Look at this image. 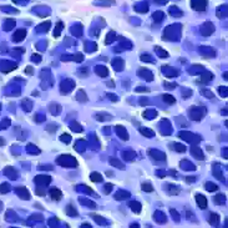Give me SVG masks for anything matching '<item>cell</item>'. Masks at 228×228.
<instances>
[{
    "mask_svg": "<svg viewBox=\"0 0 228 228\" xmlns=\"http://www.w3.org/2000/svg\"><path fill=\"white\" fill-rule=\"evenodd\" d=\"M136 91H145V92H148L150 90H148L147 87H138V89H136Z\"/></svg>",
    "mask_w": 228,
    "mask_h": 228,
    "instance_id": "ffe728a7",
    "label": "cell"
},
{
    "mask_svg": "<svg viewBox=\"0 0 228 228\" xmlns=\"http://www.w3.org/2000/svg\"><path fill=\"white\" fill-rule=\"evenodd\" d=\"M206 187H207L208 191H216L217 188H218V187H217L216 184H213L212 182H207V183H206Z\"/></svg>",
    "mask_w": 228,
    "mask_h": 228,
    "instance_id": "2e32d148",
    "label": "cell"
},
{
    "mask_svg": "<svg viewBox=\"0 0 228 228\" xmlns=\"http://www.w3.org/2000/svg\"><path fill=\"white\" fill-rule=\"evenodd\" d=\"M142 190L145 192H152V191H153V187L151 186V183L146 182V183H142Z\"/></svg>",
    "mask_w": 228,
    "mask_h": 228,
    "instance_id": "5bb4252c",
    "label": "cell"
},
{
    "mask_svg": "<svg viewBox=\"0 0 228 228\" xmlns=\"http://www.w3.org/2000/svg\"><path fill=\"white\" fill-rule=\"evenodd\" d=\"M196 181V177H186V182L191 183V182H194Z\"/></svg>",
    "mask_w": 228,
    "mask_h": 228,
    "instance_id": "d6986e66",
    "label": "cell"
},
{
    "mask_svg": "<svg viewBox=\"0 0 228 228\" xmlns=\"http://www.w3.org/2000/svg\"><path fill=\"white\" fill-rule=\"evenodd\" d=\"M110 163H111L114 167H117V168H120V170H125V166H124L118 160H116V158H110Z\"/></svg>",
    "mask_w": 228,
    "mask_h": 228,
    "instance_id": "8992f818",
    "label": "cell"
},
{
    "mask_svg": "<svg viewBox=\"0 0 228 228\" xmlns=\"http://www.w3.org/2000/svg\"><path fill=\"white\" fill-rule=\"evenodd\" d=\"M209 223H211V226H217L218 224V216H217L216 213H211Z\"/></svg>",
    "mask_w": 228,
    "mask_h": 228,
    "instance_id": "7c38bea8",
    "label": "cell"
},
{
    "mask_svg": "<svg viewBox=\"0 0 228 228\" xmlns=\"http://www.w3.org/2000/svg\"><path fill=\"white\" fill-rule=\"evenodd\" d=\"M92 218L97 222V223H99L100 226H106V219L105 218H102V217H100V216H97V214H92Z\"/></svg>",
    "mask_w": 228,
    "mask_h": 228,
    "instance_id": "9c48e42d",
    "label": "cell"
},
{
    "mask_svg": "<svg viewBox=\"0 0 228 228\" xmlns=\"http://www.w3.org/2000/svg\"><path fill=\"white\" fill-rule=\"evenodd\" d=\"M19 196H20L21 198H24V200H29V198H30V194H29L28 190H21V193L19 194Z\"/></svg>",
    "mask_w": 228,
    "mask_h": 228,
    "instance_id": "9a60e30c",
    "label": "cell"
},
{
    "mask_svg": "<svg viewBox=\"0 0 228 228\" xmlns=\"http://www.w3.org/2000/svg\"><path fill=\"white\" fill-rule=\"evenodd\" d=\"M65 140H66V141H70V137H69V136H66V137H65V136H61V141H65Z\"/></svg>",
    "mask_w": 228,
    "mask_h": 228,
    "instance_id": "603a6c76",
    "label": "cell"
},
{
    "mask_svg": "<svg viewBox=\"0 0 228 228\" xmlns=\"http://www.w3.org/2000/svg\"><path fill=\"white\" fill-rule=\"evenodd\" d=\"M106 176H107V177H112V176H114V173L110 172V171H107V172H106Z\"/></svg>",
    "mask_w": 228,
    "mask_h": 228,
    "instance_id": "cb8c5ba5",
    "label": "cell"
},
{
    "mask_svg": "<svg viewBox=\"0 0 228 228\" xmlns=\"http://www.w3.org/2000/svg\"><path fill=\"white\" fill-rule=\"evenodd\" d=\"M196 201H197V204L201 209L207 208V200H206L204 196H202V194H196Z\"/></svg>",
    "mask_w": 228,
    "mask_h": 228,
    "instance_id": "6da1fadb",
    "label": "cell"
},
{
    "mask_svg": "<svg viewBox=\"0 0 228 228\" xmlns=\"http://www.w3.org/2000/svg\"><path fill=\"white\" fill-rule=\"evenodd\" d=\"M90 178H91V181H97V182L102 181V177L100 176V173H97V172H92L91 176H90Z\"/></svg>",
    "mask_w": 228,
    "mask_h": 228,
    "instance_id": "4fadbf2b",
    "label": "cell"
},
{
    "mask_svg": "<svg viewBox=\"0 0 228 228\" xmlns=\"http://www.w3.org/2000/svg\"><path fill=\"white\" fill-rule=\"evenodd\" d=\"M173 145H175V150H177V151H181V152L186 151V146L184 145H180V143H173Z\"/></svg>",
    "mask_w": 228,
    "mask_h": 228,
    "instance_id": "e0dca14e",
    "label": "cell"
},
{
    "mask_svg": "<svg viewBox=\"0 0 228 228\" xmlns=\"http://www.w3.org/2000/svg\"><path fill=\"white\" fill-rule=\"evenodd\" d=\"M191 152L193 153V156H196L198 160H203V158H204V156H202V152H201L197 147L192 146V147H191Z\"/></svg>",
    "mask_w": 228,
    "mask_h": 228,
    "instance_id": "5b68a950",
    "label": "cell"
},
{
    "mask_svg": "<svg viewBox=\"0 0 228 228\" xmlns=\"http://www.w3.org/2000/svg\"><path fill=\"white\" fill-rule=\"evenodd\" d=\"M111 183H107V187H106V190H105V193H108V192H110V190H111Z\"/></svg>",
    "mask_w": 228,
    "mask_h": 228,
    "instance_id": "44dd1931",
    "label": "cell"
},
{
    "mask_svg": "<svg viewBox=\"0 0 228 228\" xmlns=\"http://www.w3.org/2000/svg\"><path fill=\"white\" fill-rule=\"evenodd\" d=\"M50 196H51L52 200L59 201V200H61V197H62V193H61V191L57 190V188H51V190H50Z\"/></svg>",
    "mask_w": 228,
    "mask_h": 228,
    "instance_id": "3957f363",
    "label": "cell"
},
{
    "mask_svg": "<svg viewBox=\"0 0 228 228\" xmlns=\"http://www.w3.org/2000/svg\"><path fill=\"white\" fill-rule=\"evenodd\" d=\"M128 206H130V208H131L133 212H136V213H140V212H141V204H140L138 202H131Z\"/></svg>",
    "mask_w": 228,
    "mask_h": 228,
    "instance_id": "52a82bcc",
    "label": "cell"
},
{
    "mask_svg": "<svg viewBox=\"0 0 228 228\" xmlns=\"http://www.w3.org/2000/svg\"><path fill=\"white\" fill-rule=\"evenodd\" d=\"M25 72H26V74H29V75H31V74H32V67H31V66H29V67H26V70H25Z\"/></svg>",
    "mask_w": 228,
    "mask_h": 228,
    "instance_id": "7402d4cb",
    "label": "cell"
},
{
    "mask_svg": "<svg viewBox=\"0 0 228 228\" xmlns=\"http://www.w3.org/2000/svg\"><path fill=\"white\" fill-rule=\"evenodd\" d=\"M162 99H163L166 102H168L170 105H172V104H175V102H176V99H175V97H172V96L168 95V94H165L163 96H162Z\"/></svg>",
    "mask_w": 228,
    "mask_h": 228,
    "instance_id": "30bf717a",
    "label": "cell"
},
{
    "mask_svg": "<svg viewBox=\"0 0 228 228\" xmlns=\"http://www.w3.org/2000/svg\"><path fill=\"white\" fill-rule=\"evenodd\" d=\"M131 194H130V192L127 191H118L116 194H115V198L116 200H125V198H128Z\"/></svg>",
    "mask_w": 228,
    "mask_h": 228,
    "instance_id": "277c9868",
    "label": "cell"
},
{
    "mask_svg": "<svg viewBox=\"0 0 228 228\" xmlns=\"http://www.w3.org/2000/svg\"><path fill=\"white\" fill-rule=\"evenodd\" d=\"M61 25H62L61 23H59V24H57V29H56V31H55V32H54V36H55V38H57V36H59V31H60V30H61V28H62Z\"/></svg>",
    "mask_w": 228,
    "mask_h": 228,
    "instance_id": "ac0fdd59",
    "label": "cell"
},
{
    "mask_svg": "<svg viewBox=\"0 0 228 228\" xmlns=\"http://www.w3.org/2000/svg\"><path fill=\"white\" fill-rule=\"evenodd\" d=\"M206 4H207V0H201V3H197L196 0H192V8L196 10H204L206 9Z\"/></svg>",
    "mask_w": 228,
    "mask_h": 228,
    "instance_id": "7a4b0ae2",
    "label": "cell"
},
{
    "mask_svg": "<svg viewBox=\"0 0 228 228\" xmlns=\"http://www.w3.org/2000/svg\"><path fill=\"white\" fill-rule=\"evenodd\" d=\"M66 212H67V214H69L70 217H77V216H79V214H77V211H76L75 208H72L71 204H69L67 207H66Z\"/></svg>",
    "mask_w": 228,
    "mask_h": 228,
    "instance_id": "ba28073f",
    "label": "cell"
},
{
    "mask_svg": "<svg viewBox=\"0 0 228 228\" xmlns=\"http://www.w3.org/2000/svg\"><path fill=\"white\" fill-rule=\"evenodd\" d=\"M3 145V140H0V146H1Z\"/></svg>",
    "mask_w": 228,
    "mask_h": 228,
    "instance_id": "484cf974",
    "label": "cell"
},
{
    "mask_svg": "<svg viewBox=\"0 0 228 228\" xmlns=\"http://www.w3.org/2000/svg\"><path fill=\"white\" fill-rule=\"evenodd\" d=\"M81 227H87V228H90V227H91V226H89V224H87V223H86V224H82V226H81Z\"/></svg>",
    "mask_w": 228,
    "mask_h": 228,
    "instance_id": "d4e9b609",
    "label": "cell"
},
{
    "mask_svg": "<svg viewBox=\"0 0 228 228\" xmlns=\"http://www.w3.org/2000/svg\"><path fill=\"white\" fill-rule=\"evenodd\" d=\"M140 132L141 133H143V136H147V137H152L155 133L153 131H151V130H147V128H143V127H141L140 128Z\"/></svg>",
    "mask_w": 228,
    "mask_h": 228,
    "instance_id": "8fae6325",
    "label": "cell"
}]
</instances>
